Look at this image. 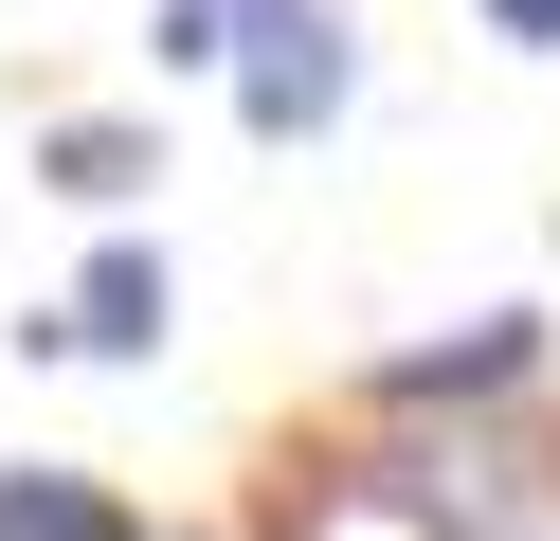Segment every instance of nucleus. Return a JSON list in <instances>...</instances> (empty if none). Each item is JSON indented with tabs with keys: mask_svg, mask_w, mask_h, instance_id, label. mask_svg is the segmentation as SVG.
<instances>
[{
	"mask_svg": "<svg viewBox=\"0 0 560 541\" xmlns=\"http://www.w3.org/2000/svg\"><path fill=\"white\" fill-rule=\"evenodd\" d=\"M488 19H506V36H560V0H488Z\"/></svg>",
	"mask_w": 560,
	"mask_h": 541,
	"instance_id": "7",
	"label": "nucleus"
},
{
	"mask_svg": "<svg viewBox=\"0 0 560 541\" xmlns=\"http://www.w3.org/2000/svg\"><path fill=\"white\" fill-rule=\"evenodd\" d=\"M55 180H73V199H145L163 144H145V127H55Z\"/></svg>",
	"mask_w": 560,
	"mask_h": 541,
	"instance_id": "3",
	"label": "nucleus"
},
{
	"mask_svg": "<svg viewBox=\"0 0 560 541\" xmlns=\"http://www.w3.org/2000/svg\"><path fill=\"white\" fill-rule=\"evenodd\" d=\"M488 379H524V325H470V343H416L398 361V397H488Z\"/></svg>",
	"mask_w": 560,
	"mask_h": 541,
	"instance_id": "4",
	"label": "nucleus"
},
{
	"mask_svg": "<svg viewBox=\"0 0 560 541\" xmlns=\"http://www.w3.org/2000/svg\"><path fill=\"white\" fill-rule=\"evenodd\" d=\"M235 55H254V127H271V144L343 108V19H326V0H254V36H235Z\"/></svg>",
	"mask_w": 560,
	"mask_h": 541,
	"instance_id": "1",
	"label": "nucleus"
},
{
	"mask_svg": "<svg viewBox=\"0 0 560 541\" xmlns=\"http://www.w3.org/2000/svg\"><path fill=\"white\" fill-rule=\"evenodd\" d=\"M73 343H163V252H91V289H73Z\"/></svg>",
	"mask_w": 560,
	"mask_h": 541,
	"instance_id": "2",
	"label": "nucleus"
},
{
	"mask_svg": "<svg viewBox=\"0 0 560 541\" xmlns=\"http://www.w3.org/2000/svg\"><path fill=\"white\" fill-rule=\"evenodd\" d=\"M254 36V0H163V55H235Z\"/></svg>",
	"mask_w": 560,
	"mask_h": 541,
	"instance_id": "6",
	"label": "nucleus"
},
{
	"mask_svg": "<svg viewBox=\"0 0 560 541\" xmlns=\"http://www.w3.org/2000/svg\"><path fill=\"white\" fill-rule=\"evenodd\" d=\"M0 541H127V524L91 487H55V469H19V487H0Z\"/></svg>",
	"mask_w": 560,
	"mask_h": 541,
	"instance_id": "5",
	"label": "nucleus"
}]
</instances>
